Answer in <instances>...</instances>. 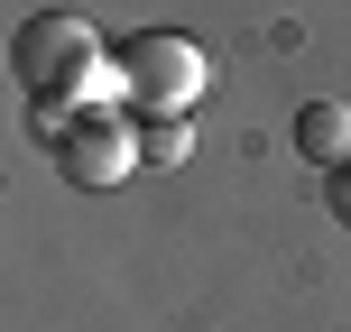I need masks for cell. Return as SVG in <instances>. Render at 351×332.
<instances>
[{
    "label": "cell",
    "mask_w": 351,
    "mask_h": 332,
    "mask_svg": "<svg viewBox=\"0 0 351 332\" xmlns=\"http://www.w3.org/2000/svg\"><path fill=\"white\" fill-rule=\"evenodd\" d=\"M102 65H111V47H102V28H93L84 10H37V18H19V37H10V84L28 92V111L93 102V92H102Z\"/></svg>",
    "instance_id": "6da1fadb"
},
{
    "label": "cell",
    "mask_w": 351,
    "mask_h": 332,
    "mask_svg": "<svg viewBox=\"0 0 351 332\" xmlns=\"http://www.w3.org/2000/svg\"><path fill=\"white\" fill-rule=\"evenodd\" d=\"M37 139H47V157L65 185H84V194H102V185H121L130 166H148L139 157V129H130V102H74V111H37Z\"/></svg>",
    "instance_id": "7a4b0ae2"
},
{
    "label": "cell",
    "mask_w": 351,
    "mask_h": 332,
    "mask_svg": "<svg viewBox=\"0 0 351 332\" xmlns=\"http://www.w3.org/2000/svg\"><path fill=\"white\" fill-rule=\"evenodd\" d=\"M111 74H121V102L139 111V120H185V111L204 102V84H213V55H204V37H185V28H139L111 55Z\"/></svg>",
    "instance_id": "3957f363"
},
{
    "label": "cell",
    "mask_w": 351,
    "mask_h": 332,
    "mask_svg": "<svg viewBox=\"0 0 351 332\" xmlns=\"http://www.w3.org/2000/svg\"><path fill=\"white\" fill-rule=\"evenodd\" d=\"M296 148H305L324 175L351 166V102H305V111H296Z\"/></svg>",
    "instance_id": "277c9868"
},
{
    "label": "cell",
    "mask_w": 351,
    "mask_h": 332,
    "mask_svg": "<svg viewBox=\"0 0 351 332\" xmlns=\"http://www.w3.org/2000/svg\"><path fill=\"white\" fill-rule=\"evenodd\" d=\"M139 157L148 166H185L194 157V129L185 120H139Z\"/></svg>",
    "instance_id": "5b68a950"
},
{
    "label": "cell",
    "mask_w": 351,
    "mask_h": 332,
    "mask_svg": "<svg viewBox=\"0 0 351 332\" xmlns=\"http://www.w3.org/2000/svg\"><path fill=\"white\" fill-rule=\"evenodd\" d=\"M324 203H333V222L351 231V166H333V175H324Z\"/></svg>",
    "instance_id": "8992f818"
}]
</instances>
